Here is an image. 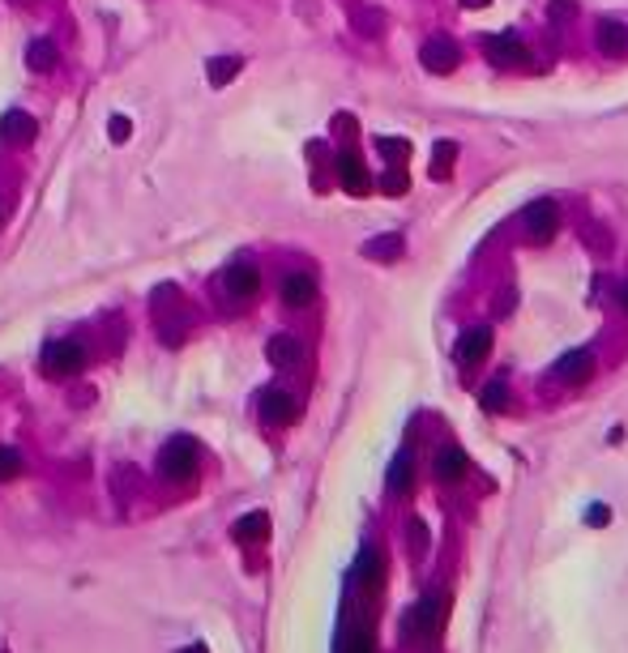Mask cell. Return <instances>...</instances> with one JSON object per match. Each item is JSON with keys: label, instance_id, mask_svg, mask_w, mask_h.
<instances>
[{"label": "cell", "instance_id": "6da1fadb", "mask_svg": "<svg viewBox=\"0 0 628 653\" xmlns=\"http://www.w3.org/2000/svg\"><path fill=\"white\" fill-rule=\"evenodd\" d=\"M150 312H155L163 342H167V346H180V342H184L188 316H184V307H180V290L172 287V282H163V287L150 295Z\"/></svg>", "mask_w": 628, "mask_h": 653}, {"label": "cell", "instance_id": "7a4b0ae2", "mask_svg": "<svg viewBox=\"0 0 628 653\" xmlns=\"http://www.w3.org/2000/svg\"><path fill=\"white\" fill-rule=\"evenodd\" d=\"M158 474L167 482H188L197 474V440L188 436H176V440L163 444L158 453Z\"/></svg>", "mask_w": 628, "mask_h": 653}, {"label": "cell", "instance_id": "3957f363", "mask_svg": "<svg viewBox=\"0 0 628 653\" xmlns=\"http://www.w3.org/2000/svg\"><path fill=\"white\" fill-rule=\"evenodd\" d=\"M522 230H526V239H531V244H548L551 235L560 230V205L548 201V197L531 201V205L522 210Z\"/></svg>", "mask_w": 628, "mask_h": 653}, {"label": "cell", "instance_id": "277c9868", "mask_svg": "<svg viewBox=\"0 0 628 653\" xmlns=\"http://www.w3.org/2000/svg\"><path fill=\"white\" fill-rule=\"evenodd\" d=\"M81 364H86V350H81V342H73V338H60V342L43 346V372H47V376H56V381H64V376H78Z\"/></svg>", "mask_w": 628, "mask_h": 653}, {"label": "cell", "instance_id": "5b68a950", "mask_svg": "<svg viewBox=\"0 0 628 653\" xmlns=\"http://www.w3.org/2000/svg\"><path fill=\"white\" fill-rule=\"evenodd\" d=\"M218 287H222V295H227L231 304H248L256 290H261V273H256V265H244V261H236V265L222 269Z\"/></svg>", "mask_w": 628, "mask_h": 653}, {"label": "cell", "instance_id": "8992f818", "mask_svg": "<svg viewBox=\"0 0 628 653\" xmlns=\"http://www.w3.org/2000/svg\"><path fill=\"white\" fill-rule=\"evenodd\" d=\"M440 624H445V602L436 594L419 598L411 607V615H406V624H402V632L406 636H436L440 632Z\"/></svg>", "mask_w": 628, "mask_h": 653}, {"label": "cell", "instance_id": "52a82bcc", "mask_svg": "<svg viewBox=\"0 0 628 653\" xmlns=\"http://www.w3.org/2000/svg\"><path fill=\"white\" fill-rule=\"evenodd\" d=\"M256 410H261V419L270 423V427H287V423L299 419V402H295L291 393H282V389H265L256 398Z\"/></svg>", "mask_w": 628, "mask_h": 653}, {"label": "cell", "instance_id": "ba28073f", "mask_svg": "<svg viewBox=\"0 0 628 653\" xmlns=\"http://www.w3.org/2000/svg\"><path fill=\"white\" fill-rule=\"evenodd\" d=\"M483 52H488L491 64H500V69H526L531 64V52H526V43L517 35H496L483 43Z\"/></svg>", "mask_w": 628, "mask_h": 653}, {"label": "cell", "instance_id": "9c48e42d", "mask_svg": "<svg viewBox=\"0 0 628 653\" xmlns=\"http://www.w3.org/2000/svg\"><path fill=\"white\" fill-rule=\"evenodd\" d=\"M419 60H423V69L428 73H453L457 69V60H462V52H457V43L453 38H428L423 47H419Z\"/></svg>", "mask_w": 628, "mask_h": 653}, {"label": "cell", "instance_id": "30bf717a", "mask_svg": "<svg viewBox=\"0 0 628 653\" xmlns=\"http://www.w3.org/2000/svg\"><path fill=\"white\" fill-rule=\"evenodd\" d=\"M488 350H491V329L488 325H474V329H466L462 338H457V364L462 367H474V364H483L488 359Z\"/></svg>", "mask_w": 628, "mask_h": 653}, {"label": "cell", "instance_id": "8fae6325", "mask_svg": "<svg viewBox=\"0 0 628 653\" xmlns=\"http://www.w3.org/2000/svg\"><path fill=\"white\" fill-rule=\"evenodd\" d=\"M35 137H39V124H35V115L9 112L4 120H0V141H4V146H30Z\"/></svg>", "mask_w": 628, "mask_h": 653}, {"label": "cell", "instance_id": "7c38bea8", "mask_svg": "<svg viewBox=\"0 0 628 653\" xmlns=\"http://www.w3.org/2000/svg\"><path fill=\"white\" fill-rule=\"evenodd\" d=\"M351 576H355L359 590H381V581H385V559H381V551H376V547H364L359 559H355Z\"/></svg>", "mask_w": 628, "mask_h": 653}, {"label": "cell", "instance_id": "4fadbf2b", "mask_svg": "<svg viewBox=\"0 0 628 653\" xmlns=\"http://www.w3.org/2000/svg\"><path fill=\"white\" fill-rule=\"evenodd\" d=\"M577 235H582L586 252H594V256H611V252H615V235H611V227L599 222V218H582Z\"/></svg>", "mask_w": 628, "mask_h": 653}, {"label": "cell", "instance_id": "5bb4252c", "mask_svg": "<svg viewBox=\"0 0 628 653\" xmlns=\"http://www.w3.org/2000/svg\"><path fill=\"white\" fill-rule=\"evenodd\" d=\"M338 180H342V188L355 192V197H364V192H368V184H373L355 150H342V154H338Z\"/></svg>", "mask_w": 628, "mask_h": 653}, {"label": "cell", "instance_id": "9a60e30c", "mask_svg": "<svg viewBox=\"0 0 628 653\" xmlns=\"http://www.w3.org/2000/svg\"><path fill=\"white\" fill-rule=\"evenodd\" d=\"M590 372H594V355H590V350H569V355H560V364H556V381L582 384V381H590Z\"/></svg>", "mask_w": 628, "mask_h": 653}, {"label": "cell", "instance_id": "2e32d148", "mask_svg": "<svg viewBox=\"0 0 628 653\" xmlns=\"http://www.w3.org/2000/svg\"><path fill=\"white\" fill-rule=\"evenodd\" d=\"M265 355H270V364H274V367H299V364H304V346H299V338H291V333H278V338H270Z\"/></svg>", "mask_w": 628, "mask_h": 653}, {"label": "cell", "instance_id": "e0dca14e", "mask_svg": "<svg viewBox=\"0 0 628 653\" xmlns=\"http://www.w3.org/2000/svg\"><path fill=\"white\" fill-rule=\"evenodd\" d=\"M466 453L457 448V444H445L440 453H436V479L440 482H457V479H466Z\"/></svg>", "mask_w": 628, "mask_h": 653}, {"label": "cell", "instance_id": "ac0fdd59", "mask_svg": "<svg viewBox=\"0 0 628 653\" xmlns=\"http://www.w3.org/2000/svg\"><path fill=\"white\" fill-rule=\"evenodd\" d=\"M594 43H599V52H603V56H620V52H624V43H628V30L615 18H603L599 26H594Z\"/></svg>", "mask_w": 628, "mask_h": 653}, {"label": "cell", "instance_id": "d6986e66", "mask_svg": "<svg viewBox=\"0 0 628 653\" xmlns=\"http://www.w3.org/2000/svg\"><path fill=\"white\" fill-rule=\"evenodd\" d=\"M316 299V282L308 273H291V278H282V304L287 307H308Z\"/></svg>", "mask_w": 628, "mask_h": 653}, {"label": "cell", "instance_id": "ffe728a7", "mask_svg": "<svg viewBox=\"0 0 628 653\" xmlns=\"http://www.w3.org/2000/svg\"><path fill=\"white\" fill-rule=\"evenodd\" d=\"M385 482H389L393 496H406V491L414 487V453H411V448H402V453L393 457L389 479H385Z\"/></svg>", "mask_w": 628, "mask_h": 653}, {"label": "cell", "instance_id": "44dd1931", "mask_svg": "<svg viewBox=\"0 0 628 653\" xmlns=\"http://www.w3.org/2000/svg\"><path fill=\"white\" fill-rule=\"evenodd\" d=\"M402 252H406V239H402V235H376V239L364 244V256H368V261H381V265L398 261Z\"/></svg>", "mask_w": 628, "mask_h": 653}, {"label": "cell", "instance_id": "7402d4cb", "mask_svg": "<svg viewBox=\"0 0 628 653\" xmlns=\"http://www.w3.org/2000/svg\"><path fill=\"white\" fill-rule=\"evenodd\" d=\"M56 60H60V52H56L52 38H35V43L26 47V69H30V73H52Z\"/></svg>", "mask_w": 628, "mask_h": 653}, {"label": "cell", "instance_id": "603a6c76", "mask_svg": "<svg viewBox=\"0 0 628 653\" xmlns=\"http://www.w3.org/2000/svg\"><path fill=\"white\" fill-rule=\"evenodd\" d=\"M239 69H244V60L239 56H214L210 64H205V77H210V86L222 90V86H231V81L239 77Z\"/></svg>", "mask_w": 628, "mask_h": 653}, {"label": "cell", "instance_id": "cb8c5ba5", "mask_svg": "<svg viewBox=\"0 0 628 653\" xmlns=\"http://www.w3.org/2000/svg\"><path fill=\"white\" fill-rule=\"evenodd\" d=\"M231 534H236V542H265L270 517H265V513H248V517H239L236 525H231Z\"/></svg>", "mask_w": 628, "mask_h": 653}, {"label": "cell", "instance_id": "d4e9b609", "mask_svg": "<svg viewBox=\"0 0 628 653\" xmlns=\"http://www.w3.org/2000/svg\"><path fill=\"white\" fill-rule=\"evenodd\" d=\"M351 21H355V30H359L364 38H376L381 30H385V13L373 9V4H359V9L351 13Z\"/></svg>", "mask_w": 628, "mask_h": 653}, {"label": "cell", "instance_id": "484cf974", "mask_svg": "<svg viewBox=\"0 0 628 653\" xmlns=\"http://www.w3.org/2000/svg\"><path fill=\"white\" fill-rule=\"evenodd\" d=\"M453 163H457V146H453V141H436V146H432V167H428V175H432V180H445V175L453 172Z\"/></svg>", "mask_w": 628, "mask_h": 653}, {"label": "cell", "instance_id": "4316f807", "mask_svg": "<svg viewBox=\"0 0 628 653\" xmlns=\"http://www.w3.org/2000/svg\"><path fill=\"white\" fill-rule=\"evenodd\" d=\"M479 402H483V410H491V414L505 410V406H509V389H505V381H491L488 389L479 393Z\"/></svg>", "mask_w": 628, "mask_h": 653}, {"label": "cell", "instance_id": "83f0119b", "mask_svg": "<svg viewBox=\"0 0 628 653\" xmlns=\"http://www.w3.org/2000/svg\"><path fill=\"white\" fill-rule=\"evenodd\" d=\"M21 453L18 448H9V444H0V482H9V479H18L21 474Z\"/></svg>", "mask_w": 628, "mask_h": 653}, {"label": "cell", "instance_id": "f1b7e54d", "mask_svg": "<svg viewBox=\"0 0 628 653\" xmlns=\"http://www.w3.org/2000/svg\"><path fill=\"white\" fill-rule=\"evenodd\" d=\"M376 150L385 154L389 163H406V154H411V146H406L402 137H381V141H376Z\"/></svg>", "mask_w": 628, "mask_h": 653}, {"label": "cell", "instance_id": "f546056e", "mask_svg": "<svg viewBox=\"0 0 628 653\" xmlns=\"http://www.w3.org/2000/svg\"><path fill=\"white\" fill-rule=\"evenodd\" d=\"M406 538H411V551H414V556H423V551H428V525H423L419 517L406 521Z\"/></svg>", "mask_w": 628, "mask_h": 653}, {"label": "cell", "instance_id": "4dcf8cb0", "mask_svg": "<svg viewBox=\"0 0 628 653\" xmlns=\"http://www.w3.org/2000/svg\"><path fill=\"white\" fill-rule=\"evenodd\" d=\"M381 188L389 192V197H402V192H406V172H402V163H398L393 172L381 175Z\"/></svg>", "mask_w": 628, "mask_h": 653}, {"label": "cell", "instance_id": "1f68e13d", "mask_svg": "<svg viewBox=\"0 0 628 653\" xmlns=\"http://www.w3.org/2000/svg\"><path fill=\"white\" fill-rule=\"evenodd\" d=\"M342 653H373V636H368V632H347Z\"/></svg>", "mask_w": 628, "mask_h": 653}, {"label": "cell", "instance_id": "d6a6232c", "mask_svg": "<svg viewBox=\"0 0 628 653\" xmlns=\"http://www.w3.org/2000/svg\"><path fill=\"white\" fill-rule=\"evenodd\" d=\"M129 133H133L129 115H112V120H107V137H112V141H129Z\"/></svg>", "mask_w": 628, "mask_h": 653}, {"label": "cell", "instance_id": "836d02e7", "mask_svg": "<svg viewBox=\"0 0 628 653\" xmlns=\"http://www.w3.org/2000/svg\"><path fill=\"white\" fill-rule=\"evenodd\" d=\"M513 304H517V290H513V287H505V290H500V295H496V321H500V316H509V312H513Z\"/></svg>", "mask_w": 628, "mask_h": 653}, {"label": "cell", "instance_id": "e575fe53", "mask_svg": "<svg viewBox=\"0 0 628 653\" xmlns=\"http://www.w3.org/2000/svg\"><path fill=\"white\" fill-rule=\"evenodd\" d=\"M548 13H551L556 21H569L573 13H577V4H573V0H551V4H548Z\"/></svg>", "mask_w": 628, "mask_h": 653}, {"label": "cell", "instance_id": "d590c367", "mask_svg": "<svg viewBox=\"0 0 628 653\" xmlns=\"http://www.w3.org/2000/svg\"><path fill=\"white\" fill-rule=\"evenodd\" d=\"M607 517H611V513H607V504H590V513H586L590 525H607Z\"/></svg>", "mask_w": 628, "mask_h": 653}, {"label": "cell", "instance_id": "8d00e7d4", "mask_svg": "<svg viewBox=\"0 0 628 653\" xmlns=\"http://www.w3.org/2000/svg\"><path fill=\"white\" fill-rule=\"evenodd\" d=\"M620 307L628 312V282H620Z\"/></svg>", "mask_w": 628, "mask_h": 653}, {"label": "cell", "instance_id": "74e56055", "mask_svg": "<svg viewBox=\"0 0 628 653\" xmlns=\"http://www.w3.org/2000/svg\"><path fill=\"white\" fill-rule=\"evenodd\" d=\"M466 9H483V4H491V0H462Z\"/></svg>", "mask_w": 628, "mask_h": 653}, {"label": "cell", "instance_id": "f35d334b", "mask_svg": "<svg viewBox=\"0 0 628 653\" xmlns=\"http://www.w3.org/2000/svg\"><path fill=\"white\" fill-rule=\"evenodd\" d=\"M180 653H210L205 645H193V649H180Z\"/></svg>", "mask_w": 628, "mask_h": 653}]
</instances>
